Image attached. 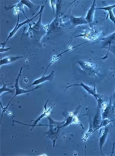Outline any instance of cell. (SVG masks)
Returning <instances> with one entry per match:
<instances>
[{"instance_id": "5", "label": "cell", "mask_w": 115, "mask_h": 156, "mask_svg": "<svg viewBox=\"0 0 115 156\" xmlns=\"http://www.w3.org/2000/svg\"><path fill=\"white\" fill-rule=\"evenodd\" d=\"M50 121V129L49 131L52 138L55 141L57 138V136L58 133L59 129H60L61 125L64 124V122H55L51 117H48Z\"/></svg>"}, {"instance_id": "8", "label": "cell", "mask_w": 115, "mask_h": 156, "mask_svg": "<svg viewBox=\"0 0 115 156\" xmlns=\"http://www.w3.org/2000/svg\"><path fill=\"white\" fill-rule=\"evenodd\" d=\"M100 109L98 107L96 114L94 118L93 126L95 130L93 131L92 133L96 131L97 130L99 129L100 126L102 123L103 119L102 114L101 113Z\"/></svg>"}, {"instance_id": "1", "label": "cell", "mask_w": 115, "mask_h": 156, "mask_svg": "<svg viewBox=\"0 0 115 156\" xmlns=\"http://www.w3.org/2000/svg\"><path fill=\"white\" fill-rule=\"evenodd\" d=\"M74 86H80L84 88V89L86 90L88 93L92 94L95 98L96 100L97 103H98V107L100 109L102 108V105L103 103V97L102 95L96 93V87H94V88L89 87L88 85H85V84L83 83L82 82H81L80 84H75L72 85L67 87L66 89H65V90L68 88L69 87H74Z\"/></svg>"}, {"instance_id": "12", "label": "cell", "mask_w": 115, "mask_h": 156, "mask_svg": "<svg viewBox=\"0 0 115 156\" xmlns=\"http://www.w3.org/2000/svg\"><path fill=\"white\" fill-rule=\"evenodd\" d=\"M96 1H94L90 9H89L87 14L86 17L85 18L86 21L89 23H92L94 20L95 11L96 10Z\"/></svg>"}, {"instance_id": "18", "label": "cell", "mask_w": 115, "mask_h": 156, "mask_svg": "<svg viewBox=\"0 0 115 156\" xmlns=\"http://www.w3.org/2000/svg\"><path fill=\"white\" fill-rule=\"evenodd\" d=\"M11 49L12 47L5 48V47H1V49H0V51H1V53L5 52H7Z\"/></svg>"}, {"instance_id": "11", "label": "cell", "mask_w": 115, "mask_h": 156, "mask_svg": "<svg viewBox=\"0 0 115 156\" xmlns=\"http://www.w3.org/2000/svg\"><path fill=\"white\" fill-rule=\"evenodd\" d=\"M24 56H9L2 58L1 61V67L2 66L7 65L14 62L19 59L23 58Z\"/></svg>"}, {"instance_id": "15", "label": "cell", "mask_w": 115, "mask_h": 156, "mask_svg": "<svg viewBox=\"0 0 115 156\" xmlns=\"http://www.w3.org/2000/svg\"><path fill=\"white\" fill-rule=\"evenodd\" d=\"M3 87L1 88V96L2 95V93L4 92H9V93H11L12 92L13 90H15V89H11L7 87V86L8 85H11V84H5L4 83L3 81Z\"/></svg>"}, {"instance_id": "2", "label": "cell", "mask_w": 115, "mask_h": 156, "mask_svg": "<svg viewBox=\"0 0 115 156\" xmlns=\"http://www.w3.org/2000/svg\"><path fill=\"white\" fill-rule=\"evenodd\" d=\"M46 3H45L44 5L41 6V9L40 11L37 14V15H35V17L32 18L31 19H29L28 20H27L26 21H24L21 23H19V14H18V20H17V23L16 25V27L15 28V29L13 30V31L11 32L10 33H9V37H8L7 39L5 42H4L3 43H1V45H2V47H5L6 44L7 42V41L9 40L16 33H17V32L18 30L22 26L26 24H28L30 23V22L32 21L36 17H37V16L40 14L41 13V11L43 10V9H44V8L45 7V5H46Z\"/></svg>"}, {"instance_id": "19", "label": "cell", "mask_w": 115, "mask_h": 156, "mask_svg": "<svg viewBox=\"0 0 115 156\" xmlns=\"http://www.w3.org/2000/svg\"><path fill=\"white\" fill-rule=\"evenodd\" d=\"M51 7H52L53 13H54V15H55V9H54V7L55 5V1H51Z\"/></svg>"}, {"instance_id": "4", "label": "cell", "mask_w": 115, "mask_h": 156, "mask_svg": "<svg viewBox=\"0 0 115 156\" xmlns=\"http://www.w3.org/2000/svg\"><path fill=\"white\" fill-rule=\"evenodd\" d=\"M23 69V67H22L20 69L19 75H18L16 79L15 83L14 86V89H15V94L14 96V97L12 98V99H11L9 103L7 105L8 107H9V104L11 103L12 100L14 98L16 97V96L23 94H26L29 92H30L36 89H38L39 88V87H35V88H33L32 89L26 90L22 89L20 87L19 85V80L20 77L21 76L22 72Z\"/></svg>"}, {"instance_id": "20", "label": "cell", "mask_w": 115, "mask_h": 156, "mask_svg": "<svg viewBox=\"0 0 115 156\" xmlns=\"http://www.w3.org/2000/svg\"><path fill=\"white\" fill-rule=\"evenodd\" d=\"M113 97H114V98L115 99V91H114V93Z\"/></svg>"}, {"instance_id": "14", "label": "cell", "mask_w": 115, "mask_h": 156, "mask_svg": "<svg viewBox=\"0 0 115 156\" xmlns=\"http://www.w3.org/2000/svg\"><path fill=\"white\" fill-rule=\"evenodd\" d=\"M52 107H51L49 109L47 110V111H44V112L42 115H41L33 123V125H31L33 127L36 126L37 124L40 121L41 119H43V118L47 116H48L51 113V110H52Z\"/></svg>"}, {"instance_id": "17", "label": "cell", "mask_w": 115, "mask_h": 156, "mask_svg": "<svg viewBox=\"0 0 115 156\" xmlns=\"http://www.w3.org/2000/svg\"><path fill=\"white\" fill-rule=\"evenodd\" d=\"M110 19L113 23L115 26V17L112 11H110L108 12V13Z\"/></svg>"}, {"instance_id": "9", "label": "cell", "mask_w": 115, "mask_h": 156, "mask_svg": "<svg viewBox=\"0 0 115 156\" xmlns=\"http://www.w3.org/2000/svg\"><path fill=\"white\" fill-rule=\"evenodd\" d=\"M19 2L24 5H26L28 8L30 12L32 15H35L40 7V6L35 5L30 1H21Z\"/></svg>"}, {"instance_id": "7", "label": "cell", "mask_w": 115, "mask_h": 156, "mask_svg": "<svg viewBox=\"0 0 115 156\" xmlns=\"http://www.w3.org/2000/svg\"><path fill=\"white\" fill-rule=\"evenodd\" d=\"M110 104L107 106L104 110V112L102 114V117L103 120L105 119H108L110 120L113 119L114 117V107L112 105L111 101H110Z\"/></svg>"}, {"instance_id": "16", "label": "cell", "mask_w": 115, "mask_h": 156, "mask_svg": "<svg viewBox=\"0 0 115 156\" xmlns=\"http://www.w3.org/2000/svg\"><path fill=\"white\" fill-rule=\"evenodd\" d=\"M114 8H115V4L114 5L109 6L97 8V9H96V10H103L108 11L109 12L110 11H112V10Z\"/></svg>"}, {"instance_id": "6", "label": "cell", "mask_w": 115, "mask_h": 156, "mask_svg": "<svg viewBox=\"0 0 115 156\" xmlns=\"http://www.w3.org/2000/svg\"><path fill=\"white\" fill-rule=\"evenodd\" d=\"M51 65V64H50ZM49 65L48 67H47L46 71H45V73L44 74V75L41 76L40 78H39V79H37L35 80L33 82V83L31 84V85H30L29 86H28L27 87H26L25 89L27 88L31 87V86H34V85H37L39 84H40L44 82L47 81H49L50 82L53 81V79H54V70L51 72V73L49 75L47 76H45V73H46V72L47 70V69L50 66Z\"/></svg>"}, {"instance_id": "3", "label": "cell", "mask_w": 115, "mask_h": 156, "mask_svg": "<svg viewBox=\"0 0 115 156\" xmlns=\"http://www.w3.org/2000/svg\"><path fill=\"white\" fill-rule=\"evenodd\" d=\"M43 10L44 9L39 15V18L38 21L35 23L33 27H31L30 25L28 32H29L30 35L32 37L33 36H35V34L37 35H44L46 32L44 27L41 24V17H42Z\"/></svg>"}, {"instance_id": "13", "label": "cell", "mask_w": 115, "mask_h": 156, "mask_svg": "<svg viewBox=\"0 0 115 156\" xmlns=\"http://www.w3.org/2000/svg\"><path fill=\"white\" fill-rule=\"evenodd\" d=\"M108 129L106 127H105L104 130L102 132V135L99 139V147L101 153L103 155H104L103 152V147L106 141L108 134Z\"/></svg>"}, {"instance_id": "10", "label": "cell", "mask_w": 115, "mask_h": 156, "mask_svg": "<svg viewBox=\"0 0 115 156\" xmlns=\"http://www.w3.org/2000/svg\"><path fill=\"white\" fill-rule=\"evenodd\" d=\"M71 23L73 27H76V26L87 24L89 23L85 19V18L82 16L79 17H76L73 16H71L70 17Z\"/></svg>"}]
</instances>
